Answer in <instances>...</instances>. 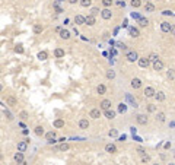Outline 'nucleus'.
Instances as JSON below:
<instances>
[{
    "instance_id": "48",
    "label": "nucleus",
    "mask_w": 175,
    "mask_h": 165,
    "mask_svg": "<svg viewBox=\"0 0 175 165\" xmlns=\"http://www.w3.org/2000/svg\"><path fill=\"white\" fill-rule=\"evenodd\" d=\"M118 48H121V50H123V51H126V50H127V47H126V44H121V43L118 44Z\"/></svg>"
},
{
    "instance_id": "38",
    "label": "nucleus",
    "mask_w": 175,
    "mask_h": 165,
    "mask_svg": "<svg viewBox=\"0 0 175 165\" xmlns=\"http://www.w3.org/2000/svg\"><path fill=\"white\" fill-rule=\"evenodd\" d=\"M101 3H102V6H104V7H109V6H112L114 0H101Z\"/></svg>"
},
{
    "instance_id": "43",
    "label": "nucleus",
    "mask_w": 175,
    "mask_h": 165,
    "mask_svg": "<svg viewBox=\"0 0 175 165\" xmlns=\"http://www.w3.org/2000/svg\"><path fill=\"white\" fill-rule=\"evenodd\" d=\"M5 116H6V118H7L9 121L13 120V116H12V112H9V111H6V110H5Z\"/></svg>"
},
{
    "instance_id": "12",
    "label": "nucleus",
    "mask_w": 175,
    "mask_h": 165,
    "mask_svg": "<svg viewBox=\"0 0 175 165\" xmlns=\"http://www.w3.org/2000/svg\"><path fill=\"white\" fill-rule=\"evenodd\" d=\"M89 126H91V123H89V120H88V118H82V120H79V129H82V130H88V129H89Z\"/></svg>"
},
{
    "instance_id": "52",
    "label": "nucleus",
    "mask_w": 175,
    "mask_h": 165,
    "mask_svg": "<svg viewBox=\"0 0 175 165\" xmlns=\"http://www.w3.org/2000/svg\"><path fill=\"white\" fill-rule=\"evenodd\" d=\"M171 32L175 35V25H174V27H171Z\"/></svg>"
},
{
    "instance_id": "20",
    "label": "nucleus",
    "mask_w": 175,
    "mask_h": 165,
    "mask_svg": "<svg viewBox=\"0 0 175 165\" xmlns=\"http://www.w3.org/2000/svg\"><path fill=\"white\" fill-rule=\"evenodd\" d=\"M145 12H147V13H152V12H155V5L150 3V2H146L145 3Z\"/></svg>"
},
{
    "instance_id": "35",
    "label": "nucleus",
    "mask_w": 175,
    "mask_h": 165,
    "mask_svg": "<svg viewBox=\"0 0 175 165\" xmlns=\"http://www.w3.org/2000/svg\"><path fill=\"white\" fill-rule=\"evenodd\" d=\"M127 111V104L126 102H120L118 104V112H126Z\"/></svg>"
},
{
    "instance_id": "47",
    "label": "nucleus",
    "mask_w": 175,
    "mask_h": 165,
    "mask_svg": "<svg viewBox=\"0 0 175 165\" xmlns=\"http://www.w3.org/2000/svg\"><path fill=\"white\" fill-rule=\"evenodd\" d=\"M166 76H168V78H169V79H174V76H175V75H174V72H172V70H168V73H166Z\"/></svg>"
},
{
    "instance_id": "5",
    "label": "nucleus",
    "mask_w": 175,
    "mask_h": 165,
    "mask_svg": "<svg viewBox=\"0 0 175 165\" xmlns=\"http://www.w3.org/2000/svg\"><path fill=\"white\" fill-rule=\"evenodd\" d=\"M101 18L105 19V21H108V19L112 18V12H111L109 7H104V9L101 10Z\"/></svg>"
},
{
    "instance_id": "6",
    "label": "nucleus",
    "mask_w": 175,
    "mask_h": 165,
    "mask_svg": "<svg viewBox=\"0 0 175 165\" xmlns=\"http://www.w3.org/2000/svg\"><path fill=\"white\" fill-rule=\"evenodd\" d=\"M101 108H92L91 111H89V117L91 118H93V120H98L99 117H101Z\"/></svg>"
},
{
    "instance_id": "1",
    "label": "nucleus",
    "mask_w": 175,
    "mask_h": 165,
    "mask_svg": "<svg viewBox=\"0 0 175 165\" xmlns=\"http://www.w3.org/2000/svg\"><path fill=\"white\" fill-rule=\"evenodd\" d=\"M136 121H137V124H140V126H146L149 118L146 117V114H137V116H136Z\"/></svg>"
},
{
    "instance_id": "41",
    "label": "nucleus",
    "mask_w": 175,
    "mask_h": 165,
    "mask_svg": "<svg viewBox=\"0 0 175 165\" xmlns=\"http://www.w3.org/2000/svg\"><path fill=\"white\" fill-rule=\"evenodd\" d=\"M147 59H149V60H150V63H152V61H155L156 59H159V56H158L156 53H150V54H149V56H147Z\"/></svg>"
},
{
    "instance_id": "33",
    "label": "nucleus",
    "mask_w": 175,
    "mask_h": 165,
    "mask_svg": "<svg viewBox=\"0 0 175 165\" xmlns=\"http://www.w3.org/2000/svg\"><path fill=\"white\" fill-rule=\"evenodd\" d=\"M156 110H158V108H156L155 104H147V105H146V111H147V112H156Z\"/></svg>"
},
{
    "instance_id": "21",
    "label": "nucleus",
    "mask_w": 175,
    "mask_h": 165,
    "mask_svg": "<svg viewBox=\"0 0 175 165\" xmlns=\"http://www.w3.org/2000/svg\"><path fill=\"white\" fill-rule=\"evenodd\" d=\"M34 133L38 136V137H41V136H44L45 134V130H44V127L42 126H36V127L34 129Z\"/></svg>"
},
{
    "instance_id": "49",
    "label": "nucleus",
    "mask_w": 175,
    "mask_h": 165,
    "mask_svg": "<svg viewBox=\"0 0 175 165\" xmlns=\"http://www.w3.org/2000/svg\"><path fill=\"white\" fill-rule=\"evenodd\" d=\"M67 2H69L70 5H76V3H79V0H67Z\"/></svg>"
},
{
    "instance_id": "36",
    "label": "nucleus",
    "mask_w": 175,
    "mask_h": 165,
    "mask_svg": "<svg viewBox=\"0 0 175 165\" xmlns=\"http://www.w3.org/2000/svg\"><path fill=\"white\" fill-rule=\"evenodd\" d=\"M18 117H19L21 120H27V118L29 117V114H28V111H25V110H23V111H21V112H19V116H18Z\"/></svg>"
},
{
    "instance_id": "54",
    "label": "nucleus",
    "mask_w": 175,
    "mask_h": 165,
    "mask_svg": "<svg viewBox=\"0 0 175 165\" xmlns=\"http://www.w3.org/2000/svg\"><path fill=\"white\" fill-rule=\"evenodd\" d=\"M0 73H2V69H0Z\"/></svg>"
},
{
    "instance_id": "4",
    "label": "nucleus",
    "mask_w": 175,
    "mask_h": 165,
    "mask_svg": "<svg viewBox=\"0 0 175 165\" xmlns=\"http://www.w3.org/2000/svg\"><path fill=\"white\" fill-rule=\"evenodd\" d=\"M152 66H153V70H156V72H160L162 69H164V61H162L160 59H156L155 61H152Z\"/></svg>"
},
{
    "instance_id": "2",
    "label": "nucleus",
    "mask_w": 175,
    "mask_h": 165,
    "mask_svg": "<svg viewBox=\"0 0 175 165\" xmlns=\"http://www.w3.org/2000/svg\"><path fill=\"white\" fill-rule=\"evenodd\" d=\"M137 65H139L142 69H146V67H149V65H150V60H149L147 57H139Z\"/></svg>"
},
{
    "instance_id": "19",
    "label": "nucleus",
    "mask_w": 175,
    "mask_h": 165,
    "mask_svg": "<svg viewBox=\"0 0 175 165\" xmlns=\"http://www.w3.org/2000/svg\"><path fill=\"white\" fill-rule=\"evenodd\" d=\"M27 149H28V142L27 140H22V142L18 143V150L19 152H27Z\"/></svg>"
},
{
    "instance_id": "22",
    "label": "nucleus",
    "mask_w": 175,
    "mask_h": 165,
    "mask_svg": "<svg viewBox=\"0 0 175 165\" xmlns=\"http://www.w3.org/2000/svg\"><path fill=\"white\" fill-rule=\"evenodd\" d=\"M156 121H159V123H165V120H166V116H165V112H162V111H159V112H156Z\"/></svg>"
},
{
    "instance_id": "7",
    "label": "nucleus",
    "mask_w": 175,
    "mask_h": 165,
    "mask_svg": "<svg viewBox=\"0 0 175 165\" xmlns=\"http://www.w3.org/2000/svg\"><path fill=\"white\" fill-rule=\"evenodd\" d=\"M171 27H172V25L168 21H164V22L160 23V31L164 32V34H169L171 32Z\"/></svg>"
},
{
    "instance_id": "51",
    "label": "nucleus",
    "mask_w": 175,
    "mask_h": 165,
    "mask_svg": "<svg viewBox=\"0 0 175 165\" xmlns=\"http://www.w3.org/2000/svg\"><path fill=\"white\" fill-rule=\"evenodd\" d=\"M117 5H118V6H123V7L126 6V3H124V2H117Z\"/></svg>"
},
{
    "instance_id": "53",
    "label": "nucleus",
    "mask_w": 175,
    "mask_h": 165,
    "mask_svg": "<svg viewBox=\"0 0 175 165\" xmlns=\"http://www.w3.org/2000/svg\"><path fill=\"white\" fill-rule=\"evenodd\" d=\"M2 89H3V85H2V83H0V92H2Z\"/></svg>"
},
{
    "instance_id": "3",
    "label": "nucleus",
    "mask_w": 175,
    "mask_h": 165,
    "mask_svg": "<svg viewBox=\"0 0 175 165\" xmlns=\"http://www.w3.org/2000/svg\"><path fill=\"white\" fill-rule=\"evenodd\" d=\"M126 59H127V61L134 63V61L139 60V54H137V51H129V53L126 54Z\"/></svg>"
},
{
    "instance_id": "34",
    "label": "nucleus",
    "mask_w": 175,
    "mask_h": 165,
    "mask_svg": "<svg viewBox=\"0 0 175 165\" xmlns=\"http://www.w3.org/2000/svg\"><path fill=\"white\" fill-rule=\"evenodd\" d=\"M130 5H131V7H140L142 6V0H130Z\"/></svg>"
},
{
    "instance_id": "13",
    "label": "nucleus",
    "mask_w": 175,
    "mask_h": 165,
    "mask_svg": "<svg viewBox=\"0 0 175 165\" xmlns=\"http://www.w3.org/2000/svg\"><path fill=\"white\" fill-rule=\"evenodd\" d=\"M104 114H105V117H107L108 120H114V118H115V116H117V111L108 108V110H105V111H104Z\"/></svg>"
},
{
    "instance_id": "10",
    "label": "nucleus",
    "mask_w": 175,
    "mask_h": 165,
    "mask_svg": "<svg viewBox=\"0 0 175 165\" xmlns=\"http://www.w3.org/2000/svg\"><path fill=\"white\" fill-rule=\"evenodd\" d=\"M6 105H9V107H16V105H18V99H16L15 96H12V95L6 96Z\"/></svg>"
},
{
    "instance_id": "37",
    "label": "nucleus",
    "mask_w": 175,
    "mask_h": 165,
    "mask_svg": "<svg viewBox=\"0 0 175 165\" xmlns=\"http://www.w3.org/2000/svg\"><path fill=\"white\" fill-rule=\"evenodd\" d=\"M58 149H60V150H69V149H70V145L66 143V142H61L60 146H58Z\"/></svg>"
},
{
    "instance_id": "29",
    "label": "nucleus",
    "mask_w": 175,
    "mask_h": 165,
    "mask_svg": "<svg viewBox=\"0 0 175 165\" xmlns=\"http://www.w3.org/2000/svg\"><path fill=\"white\" fill-rule=\"evenodd\" d=\"M53 126L56 129H61V127H64V120H54Z\"/></svg>"
},
{
    "instance_id": "45",
    "label": "nucleus",
    "mask_w": 175,
    "mask_h": 165,
    "mask_svg": "<svg viewBox=\"0 0 175 165\" xmlns=\"http://www.w3.org/2000/svg\"><path fill=\"white\" fill-rule=\"evenodd\" d=\"M142 162H143V164H146V162H150V156H149V155L142 156Z\"/></svg>"
},
{
    "instance_id": "27",
    "label": "nucleus",
    "mask_w": 175,
    "mask_h": 165,
    "mask_svg": "<svg viewBox=\"0 0 175 165\" xmlns=\"http://www.w3.org/2000/svg\"><path fill=\"white\" fill-rule=\"evenodd\" d=\"M74 23H76V25H85V16L76 15V16H74Z\"/></svg>"
},
{
    "instance_id": "25",
    "label": "nucleus",
    "mask_w": 175,
    "mask_h": 165,
    "mask_svg": "<svg viewBox=\"0 0 175 165\" xmlns=\"http://www.w3.org/2000/svg\"><path fill=\"white\" fill-rule=\"evenodd\" d=\"M58 34H60V38H63V40H69V38L72 37L70 35V31H67V29H61Z\"/></svg>"
},
{
    "instance_id": "15",
    "label": "nucleus",
    "mask_w": 175,
    "mask_h": 165,
    "mask_svg": "<svg viewBox=\"0 0 175 165\" xmlns=\"http://www.w3.org/2000/svg\"><path fill=\"white\" fill-rule=\"evenodd\" d=\"M99 108H101L102 111L111 108V99H102L101 101V104H99Z\"/></svg>"
},
{
    "instance_id": "30",
    "label": "nucleus",
    "mask_w": 175,
    "mask_h": 165,
    "mask_svg": "<svg viewBox=\"0 0 175 165\" xmlns=\"http://www.w3.org/2000/svg\"><path fill=\"white\" fill-rule=\"evenodd\" d=\"M79 5H80L82 7H91L92 0H79Z\"/></svg>"
},
{
    "instance_id": "31",
    "label": "nucleus",
    "mask_w": 175,
    "mask_h": 165,
    "mask_svg": "<svg viewBox=\"0 0 175 165\" xmlns=\"http://www.w3.org/2000/svg\"><path fill=\"white\" fill-rule=\"evenodd\" d=\"M42 29H44V28H42L41 23H35V25H34V34H41Z\"/></svg>"
},
{
    "instance_id": "11",
    "label": "nucleus",
    "mask_w": 175,
    "mask_h": 165,
    "mask_svg": "<svg viewBox=\"0 0 175 165\" xmlns=\"http://www.w3.org/2000/svg\"><path fill=\"white\" fill-rule=\"evenodd\" d=\"M130 85H131L133 89H140V88H142V81L139 78H133L131 82H130Z\"/></svg>"
},
{
    "instance_id": "32",
    "label": "nucleus",
    "mask_w": 175,
    "mask_h": 165,
    "mask_svg": "<svg viewBox=\"0 0 175 165\" xmlns=\"http://www.w3.org/2000/svg\"><path fill=\"white\" fill-rule=\"evenodd\" d=\"M147 25H149V21H147L146 18H140V19H139V27H140V28H146Z\"/></svg>"
},
{
    "instance_id": "18",
    "label": "nucleus",
    "mask_w": 175,
    "mask_h": 165,
    "mask_svg": "<svg viewBox=\"0 0 175 165\" xmlns=\"http://www.w3.org/2000/svg\"><path fill=\"white\" fill-rule=\"evenodd\" d=\"M105 152H108V154H115L117 146L114 143H108V145H105Z\"/></svg>"
},
{
    "instance_id": "39",
    "label": "nucleus",
    "mask_w": 175,
    "mask_h": 165,
    "mask_svg": "<svg viewBox=\"0 0 175 165\" xmlns=\"http://www.w3.org/2000/svg\"><path fill=\"white\" fill-rule=\"evenodd\" d=\"M38 59H40V60H47V59H48L47 51H40V53H38Z\"/></svg>"
},
{
    "instance_id": "8",
    "label": "nucleus",
    "mask_w": 175,
    "mask_h": 165,
    "mask_svg": "<svg viewBox=\"0 0 175 165\" xmlns=\"http://www.w3.org/2000/svg\"><path fill=\"white\" fill-rule=\"evenodd\" d=\"M155 94H156V91H155L153 86H146L145 88V96L146 98H153Z\"/></svg>"
},
{
    "instance_id": "50",
    "label": "nucleus",
    "mask_w": 175,
    "mask_h": 165,
    "mask_svg": "<svg viewBox=\"0 0 175 165\" xmlns=\"http://www.w3.org/2000/svg\"><path fill=\"white\" fill-rule=\"evenodd\" d=\"M164 15H172L171 10H164Z\"/></svg>"
},
{
    "instance_id": "44",
    "label": "nucleus",
    "mask_w": 175,
    "mask_h": 165,
    "mask_svg": "<svg viewBox=\"0 0 175 165\" xmlns=\"http://www.w3.org/2000/svg\"><path fill=\"white\" fill-rule=\"evenodd\" d=\"M137 152H139V155H140V156H145V155H147V154H146V150H145L143 148H137Z\"/></svg>"
},
{
    "instance_id": "9",
    "label": "nucleus",
    "mask_w": 175,
    "mask_h": 165,
    "mask_svg": "<svg viewBox=\"0 0 175 165\" xmlns=\"http://www.w3.org/2000/svg\"><path fill=\"white\" fill-rule=\"evenodd\" d=\"M13 161L16 164H25V156H23V152H16V154L13 155Z\"/></svg>"
},
{
    "instance_id": "14",
    "label": "nucleus",
    "mask_w": 175,
    "mask_h": 165,
    "mask_svg": "<svg viewBox=\"0 0 175 165\" xmlns=\"http://www.w3.org/2000/svg\"><path fill=\"white\" fill-rule=\"evenodd\" d=\"M96 23V19L93 15H88L85 16V25H89V27H93V25Z\"/></svg>"
},
{
    "instance_id": "46",
    "label": "nucleus",
    "mask_w": 175,
    "mask_h": 165,
    "mask_svg": "<svg viewBox=\"0 0 175 165\" xmlns=\"http://www.w3.org/2000/svg\"><path fill=\"white\" fill-rule=\"evenodd\" d=\"M15 51H16V53H19V54H22V53H23L22 45H16V47H15Z\"/></svg>"
},
{
    "instance_id": "23",
    "label": "nucleus",
    "mask_w": 175,
    "mask_h": 165,
    "mask_svg": "<svg viewBox=\"0 0 175 165\" xmlns=\"http://www.w3.org/2000/svg\"><path fill=\"white\" fill-rule=\"evenodd\" d=\"M96 92H98L99 95H105V94H107V86L102 85V83H99V85L96 86Z\"/></svg>"
},
{
    "instance_id": "24",
    "label": "nucleus",
    "mask_w": 175,
    "mask_h": 165,
    "mask_svg": "<svg viewBox=\"0 0 175 165\" xmlns=\"http://www.w3.org/2000/svg\"><path fill=\"white\" fill-rule=\"evenodd\" d=\"M129 34H130V37H133V38L140 37V31H139V28H130V29H129Z\"/></svg>"
},
{
    "instance_id": "17",
    "label": "nucleus",
    "mask_w": 175,
    "mask_h": 165,
    "mask_svg": "<svg viewBox=\"0 0 175 165\" xmlns=\"http://www.w3.org/2000/svg\"><path fill=\"white\" fill-rule=\"evenodd\" d=\"M158 102H164L165 101V98H166V95H165V92H162V91H158L156 94H155V96H153Z\"/></svg>"
},
{
    "instance_id": "40",
    "label": "nucleus",
    "mask_w": 175,
    "mask_h": 165,
    "mask_svg": "<svg viewBox=\"0 0 175 165\" xmlns=\"http://www.w3.org/2000/svg\"><path fill=\"white\" fill-rule=\"evenodd\" d=\"M108 136H109V137H117V136H118L117 129H111V130L108 132Z\"/></svg>"
},
{
    "instance_id": "16",
    "label": "nucleus",
    "mask_w": 175,
    "mask_h": 165,
    "mask_svg": "<svg viewBox=\"0 0 175 165\" xmlns=\"http://www.w3.org/2000/svg\"><path fill=\"white\" fill-rule=\"evenodd\" d=\"M44 136H45V139H47V142L50 143L51 140H54V139L57 137V133H56V130H51V132H47Z\"/></svg>"
},
{
    "instance_id": "28",
    "label": "nucleus",
    "mask_w": 175,
    "mask_h": 165,
    "mask_svg": "<svg viewBox=\"0 0 175 165\" xmlns=\"http://www.w3.org/2000/svg\"><path fill=\"white\" fill-rule=\"evenodd\" d=\"M105 76H107V79H109V81H112V79H115V70H112V69H109V70H107V73H105Z\"/></svg>"
},
{
    "instance_id": "42",
    "label": "nucleus",
    "mask_w": 175,
    "mask_h": 165,
    "mask_svg": "<svg viewBox=\"0 0 175 165\" xmlns=\"http://www.w3.org/2000/svg\"><path fill=\"white\" fill-rule=\"evenodd\" d=\"M99 13H101V10H99L98 7H92V9H91V15L96 16V15H99Z\"/></svg>"
},
{
    "instance_id": "26",
    "label": "nucleus",
    "mask_w": 175,
    "mask_h": 165,
    "mask_svg": "<svg viewBox=\"0 0 175 165\" xmlns=\"http://www.w3.org/2000/svg\"><path fill=\"white\" fill-rule=\"evenodd\" d=\"M54 57H56V59L64 57V50H63V48H56V50H54Z\"/></svg>"
}]
</instances>
